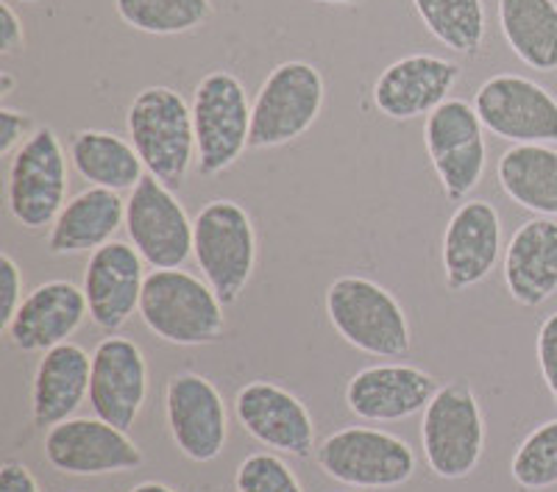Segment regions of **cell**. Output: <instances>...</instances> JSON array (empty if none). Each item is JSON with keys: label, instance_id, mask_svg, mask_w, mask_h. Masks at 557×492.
<instances>
[{"label": "cell", "instance_id": "6da1fadb", "mask_svg": "<svg viewBox=\"0 0 557 492\" xmlns=\"http://www.w3.org/2000/svg\"><path fill=\"white\" fill-rule=\"evenodd\" d=\"M126 131L146 171L168 187L187 178L198 162L190 103L171 87H146L126 112Z\"/></svg>", "mask_w": 557, "mask_h": 492}, {"label": "cell", "instance_id": "7a4b0ae2", "mask_svg": "<svg viewBox=\"0 0 557 492\" xmlns=\"http://www.w3.org/2000/svg\"><path fill=\"white\" fill-rule=\"evenodd\" d=\"M139 317L159 340L182 348L209 345L226 331L218 292L182 267L148 273L139 298Z\"/></svg>", "mask_w": 557, "mask_h": 492}, {"label": "cell", "instance_id": "3957f363", "mask_svg": "<svg viewBox=\"0 0 557 492\" xmlns=\"http://www.w3.org/2000/svg\"><path fill=\"white\" fill-rule=\"evenodd\" d=\"M193 260L223 306L240 301L257 267V231L237 201L218 198L193 217Z\"/></svg>", "mask_w": 557, "mask_h": 492}, {"label": "cell", "instance_id": "277c9868", "mask_svg": "<svg viewBox=\"0 0 557 492\" xmlns=\"http://www.w3.org/2000/svg\"><path fill=\"white\" fill-rule=\"evenodd\" d=\"M332 328L351 348L380 359H396L410 351V323L393 292L366 276H341L326 290Z\"/></svg>", "mask_w": 557, "mask_h": 492}, {"label": "cell", "instance_id": "5b68a950", "mask_svg": "<svg viewBox=\"0 0 557 492\" xmlns=\"http://www.w3.org/2000/svg\"><path fill=\"white\" fill-rule=\"evenodd\" d=\"M321 70L301 59L282 62L260 84L251 103V151H271L305 137L323 112Z\"/></svg>", "mask_w": 557, "mask_h": 492}, {"label": "cell", "instance_id": "8992f818", "mask_svg": "<svg viewBox=\"0 0 557 492\" xmlns=\"http://www.w3.org/2000/svg\"><path fill=\"white\" fill-rule=\"evenodd\" d=\"M198 171L221 176L251 148V101L240 78L228 70H212L193 92Z\"/></svg>", "mask_w": 557, "mask_h": 492}, {"label": "cell", "instance_id": "52a82bcc", "mask_svg": "<svg viewBox=\"0 0 557 492\" xmlns=\"http://www.w3.org/2000/svg\"><path fill=\"white\" fill-rule=\"evenodd\" d=\"M315 462L330 479L355 490H393L412 479L416 454L401 437L368 426L335 431L315 449Z\"/></svg>", "mask_w": 557, "mask_h": 492}, {"label": "cell", "instance_id": "ba28073f", "mask_svg": "<svg viewBox=\"0 0 557 492\" xmlns=\"http://www.w3.org/2000/svg\"><path fill=\"white\" fill-rule=\"evenodd\" d=\"M424 459L437 479H469L485 454V417L474 392L462 384L437 390L421 420Z\"/></svg>", "mask_w": 557, "mask_h": 492}, {"label": "cell", "instance_id": "9c48e42d", "mask_svg": "<svg viewBox=\"0 0 557 492\" xmlns=\"http://www.w3.org/2000/svg\"><path fill=\"white\" fill-rule=\"evenodd\" d=\"M67 184L62 142L51 126H39L9 159V212L26 231L51 228L67 203Z\"/></svg>", "mask_w": 557, "mask_h": 492}, {"label": "cell", "instance_id": "30bf717a", "mask_svg": "<svg viewBox=\"0 0 557 492\" xmlns=\"http://www.w3.org/2000/svg\"><path fill=\"white\" fill-rule=\"evenodd\" d=\"M424 146L449 201H469L487 167L485 126L474 103L449 98L424 123Z\"/></svg>", "mask_w": 557, "mask_h": 492}, {"label": "cell", "instance_id": "8fae6325", "mask_svg": "<svg viewBox=\"0 0 557 492\" xmlns=\"http://www.w3.org/2000/svg\"><path fill=\"white\" fill-rule=\"evenodd\" d=\"M474 109L485 131L513 146H557V98L544 84L499 73L480 84Z\"/></svg>", "mask_w": 557, "mask_h": 492}, {"label": "cell", "instance_id": "7c38bea8", "mask_svg": "<svg viewBox=\"0 0 557 492\" xmlns=\"http://www.w3.org/2000/svg\"><path fill=\"white\" fill-rule=\"evenodd\" d=\"M126 234L148 267L178 270L193 256V220L171 187L146 173L126 201Z\"/></svg>", "mask_w": 557, "mask_h": 492}, {"label": "cell", "instance_id": "4fadbf2b", "mask_svg": "<svg viewBox=\"0 0 557 492\" xmlns=\"http://www.w3.org/2000/svg\"><path fill=\"white\" fill-rule=\"evenodd\" d=\"M45 459L64 476H107L137 470L146 456L126 431L101 417H70L45 434Z\"/></svg>", "mask_w": 557, "mask_h": 492}, {"label": "cell", "instance_id": "5bb4252c", "mask_svg": "<svg viewBox=\"0 0 557 492\" xmlns=\"http://www.w3.org/2000/svg\"><path fill=\"white\" fill-rule=\"evenodd\" d=\"M165 417L176 449L187 459L215 462L226 449V404L221 390L201 373L184 370L168 379Z\"/></svg>", "mask_w": 557, "mask_h": 492}, {"label": "cell", "instance_id": "9a60e30c", "mask_svg": "<svg viewBox=\"0 0 557 492\" xmlns=\"http://www.w3.org/2000/svg\"><path fill=\"white\" fill-rule=\"evenodd\" d=\"M148 401V362L128 337L109 335L92 351L89 406L96 417L128 431Z\"/></svg>", "mask_w": 557, "mask_h": 492}, {"label": "cell", "instance_id": "2e32d148", "mask_svg": "<svg viewBox=\"0 0 557 492\" xmlns=\"http://www.w3.org/2000/svg\"><path fill=\"white\" fill-rule=\"evenodd\" d=\"M243 429L276 454L307 459L315 451V424L301 398L273 381H248L235 398Z\"/></svg>", "mask_w": 557, "mask_h": 492}, {"label": "cell", "instance_id": "e0dca14e", "mask_svg": "<svg viewBox=\"0 0 557 492\" xmlns=\"http://www.w3.org/2000/svg\"><path fill=\"white\" fill-rule=\"evenodd\" d=\"M82 287L87 295L89 320L107 335H117L132 320L134 312H139L146 262L132 242L112 240L89 253Z\"/></svg>", "mask_w": 557, "mask_h": 492}, {"label": "cell", "instance_id": "ac0fdd59", "mask_svg": "<svg viewBox=\"0 0 557 492\" xmlns=\"http://www.w3.org/2000/svg\"><path fill=\"white\" fill-rule=\"evenodd\" d=\"M462 67L451 59L432 53H412L387 64L374 81V106L391 121H416L430 117L441 103L449 101Z\"/></svg>", "mask_w": 557, "mask_h": 492}, {"label": "cell", "instance_id": "d6986e66", "mask_svg": "<svg viewBox=\"0 0 557 492\" xmlns=\"http://www.w3.org/2000/svg\"><path fill=\"white\" fill-rule=\"evenodd\" d=\"M435 376L412 365H371L346 384V406L368 424H396L418 415L437 395Z\"/></svg>", "mask_w": 557, "mask_h": 492}, {"label": "cell", "instance_id": "ffe728a7", "mask_svg": "<svg viewBox=\"0 0 557 492\" xmlns=\"http://www.w3.org/2000/svg\"><path fill=\"white\" fill-rule=\"evenodd\" d=\"M87 317L89 306L84 287L64 281V278H53V281L34 287L23 298L20 310L14 312L3 331L23 354H45L62 342H70V337L76 335Z\"/></svg>", "mask_w": 557, "mask_h": 492}, {"label": "cell", "instance_id": "44dd1931", "mask_svg": "<svg viewBox=\"0 0 557 492\" xmlns=\"http://www.w3.org/2000/svg\"><path fill=\"white\" fill-rule=\"evenodd\" d=\"M502 253V217L494 203L462 201L444 231V281L451 292L482 285Z\"/></svg>", "mask_w": 557, "mask_h": 492}, {"label": "cell", "instance_id": "7402d4cb", "mask_svg": "<svg viewBox=\"0 0 557 492\" xmlns=\"http://www.w3.org/2000/svg\"><path fill=\"white\" fill-rule=\"evenodd\" d=\"M505 287L519 306L539 310L557 292V220L535 217L505 248Z\"/></svg>", "mask_w": 557, "mask_h": 492}, {"label": "cell", "instance_id": "603a6c76", "mask_svg": "<svg viewBox=\"0 0 557 492\" xmlns=\"http://www.w3.org/2000/svg\"><path fill=\"white\" fill-rule=\"evenodd\" d=\"M92 356L76 342L45 351L32 384V415L39 429H53L76 415L89 398Z\"/></svg>", "mask_w": 557, "mask_h": 492}, {"label": "cell", "instance_id": "cb8c5ba5", "mask_svg": "<svg viewBox=\"0 0 557 492\" xmlns=\"http://www.w3.org/2000/svg\"><path fill=\"white\" fill-rule=\"evenodd\" d=\"M121 228H126V201L121 192L87 187L59 212L48 231V251L53 256L96 253L98 248L109 245Z\"/></svg>", "mask_w": 557, "mask_h": 492}, {"label": "cell", "instance_id": "d4e9b609", "mask_svg": "<svg viewBox=\"0 0 557 492\" xmlns=\"http://www.w3.org/2000/svg\"><path fill=\"white\" fill-rule=\"evenodd\" d=\"M70 162L89 187L112 192H132L148 173L132 139L98 128H82L70 137Z\"/></svg>", "mask_w": 557, "mask_h": 492}, {"label": "cell", "instance_id": "484cf974", "mask_svg": "<svg viewBox=\"0 0 557 492\" xmlns=\"http://www.w3.org/2000/svg\"><path fill=\"white\" fill-rule=\"evenodd\" d=\"M496 178L513 203L557 220V148L513 146L502 153Z\"/></svg>", "mask_w": 557, "mask_h": 492}, {"label": "cell", "instance_id": "4316f807", "mask_svg": "<svg viewBox=\"0 0 557 492\" xmlns=\"http://www.w3.org/2000/svg\"><path fill=\"white\" fill-rule=\"evenodd\" d=\"M499 28L521 64L557 73V0H499Z\"/></svg>", "mask_w": 557, "mask_h": 492}, {"label": "cell", "instance_id": "83f0119b", "mask_svg": "<svg viewBox=\"0 0 557 492\" xmlns=\"http://www.w3.org/2000/svg\"><path fill=\"white\" fill-rule=\"evenodd\" d=\"M426 31L460 56H476L485 45L487 14L482 0H412Z\"/></svg>", "mask_w": 557, "mask_h": 492}, {"label": "cell", "instance_id": "f1b7e54d", "mask_svg": "<svg viewBox=\"0 0 557 492\" xmlns=\"http://www.w3.org/2000/svg\"><path fill=\"white\" fill-rule=\"evenodd\" d=\"M114 12L134 31L176 37L207 26L212 0H114Z\"/></svg>", "mask_w": 557, "mask_h": 492}, {"label": "cell", "instance_id": "f546056e", "mask_svg": "<svg viewBox=\"0 0 557 492\" xmlns=\"http://www.w3.org/2000/svg\"><path fill=\"white\" fill-rule=\"evenodd\" d=\"M510 476L527 492L557 484V420H546L524 437L510 462Z\"/></svg>", "mask_w": 557, "mask_h": 492}, {"label": "cell", "instance_id": "4dcf8cb0", "mask_svg": "<svg viewBox=\"0 0 557 492\" xmlns=\"http://www.w3.org/2000/svg\"><path fill=\"white\" fill-rule=\"evenodd\" d=\"M235 490L237 492H305L298 484L296 474L290 470L285 459H278L276 454H251L237 465L235 474Z\"/></svg>", "mask_w": 557, "mask_h": 492}, {"label": "cell", "instance_id": "1f68e13d", "mask_svg": "<svg viewBox=\"0 0 557 492\" xmlns=\"http://www.w3.org/2000/svg\"><path fill=\"white\" fill-rule=\"evenodd\" d=\"M535 354H539L541 379L549 390L552 401L557 406V312H552L539 328V340H535Z\"/></svg>", "mask_w": 557, "mask_h": 492}, {"label": "cell", "instance_id": "d6a6232c", "mask_svg": "<svg viewBox=\"0 0 557 492\" xmlns=\"http://www.w3.org/2000/svg\"><path fill=\"white\" fill-rule=\"evenodd\" d=\"M23 298V270L9 253H0V326H9Z\"/></svg>", "mask_w": 557, "mask_h": 492}, {"label": "cell", "instance_id": "836d02e7", "mask_svg": "<svg viewBox=\"0 0 557 492\" xmlns=\"http://www.w3.org/2000/svg\"><path fill=\"white\" fill-rule=\"evenodd\" d=\"M37 128L39 126L34 123L32 114L0 106V156L12 159L14 153H17V148H23V142H26Z\"/></svg>", "mask_w": 557, "mask_h": 492}, {"label": "cell", "instance_id": "e575fe53", "mask_svg": "<svg viewBox=\"0 0 557 492\" xmlns=\"http://www.w3.org/2000/svg\"><path fill=\"white\" fill-rule=\"evenodd\" d=\"M26 48V28L9 0H0V53L14 56Z\"/></svg>", "mask_w": 557, "mask_h": 492}, {"label": "cell", "instance_id": "d590c367", "mask_svg": "<svg viewBox=\"0 0 557 492\" xmlns=\"http://www.w3.org/2000/svg\"><path fill=\"white\" fill-rule=\"evenodd\" d=\"M0 492H39V484L23 462H3V467H0Z\"/></svg>", "mask_w": 557, "mask_h": 492}, {"label": "cell", "instance_id": "8d00e7d4", "mask_svg": "<svg viewBox=\"0 0 557 492\" xmlns=\"http://www.w3.org/2000/svg\"><path fill=\"white\" fill-rule=\"evenodd\" d=\"M128 492H176V490L168 484H162V481H143V484L132 487Z\"/></svg>", "mask_w": 557, "mask_h": 492}, {"label": "cell", "instance_id": "74e56055", "mask_svg": "<svg viewBox=\"0 0 557 492\" xmlns=\"http://www.w3.org/2000/svg\"><path fill=\"white\" fill-rule=\"evenodd\" d=\"M14 89V78L9 73H0V96H9Z\"/></svg>", "mask_w": 557, "mask_h": 492}, {"label": "cell", "instance_id": "f35d334b", "mask_svg": "<svg viewBox=\"0 0 557 492\" xmlns=\"http://www.w3.org/2000/svg\"><path fill=\"white\" fill-rule=\"evenodd\" d=\"M315 3H326V7H360L366 0H315Z\"/></svg>", "mask_w": 557, "mask_h": 492}, {"label": "cell", "instance_id": "ab89813d", "mask_svg": "<svg viewBox=\"0 0 557 492\" xmlns=\"http://www.w3.org/2000/svg\"><path fill=\"white\" fill-rule=\"evenodd\" d=\"M20 3H39V0H20Z\"/></svg>", "mask_w": 557, "mask_h": 492}]
</instances>
